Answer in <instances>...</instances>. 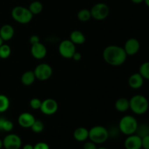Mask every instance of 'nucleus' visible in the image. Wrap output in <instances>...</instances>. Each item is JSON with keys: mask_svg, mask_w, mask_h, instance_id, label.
Instances as JSON below:
<instances>
[{"mask_svg": "<svg viewBox=\"0 0 149 149\" xmlns=\"http://www.w3.org/2000/svg\"><path fill=\"white\" fill-rule=\"evenodd\" d=\"M39 39H39V37L38 36H36V35H32V36L30 37L29 41H30L31 45H35V44L40 42V40H39Z\"/></svg>", "mask_w": 149, "mask_h": 149, "instance_id": "473e14b6", "label": "nucleus"}, {"mask_svg": "<svg viewBox=\"0 0 149 149\" xmlns=\"http://www.w3.org/2000/svg\"><path fill=\"white\" fill-rule=\"evenodd\" d=\"M15 33L14 28L10 24H4L0 28V37L4 42L12 39Z\"/></svg>", "mask_w": 149, "mask_h": 149, "instance_id": "dca6fc26", "label": "nucleus"}, {"mask_svg": "<svg viewBox=\"0 0 149 149\" xmlns=\"http://www.w3.org/2000/svg\"><path fill=\"white\" fill-rule=\"evenodd\" d=\"M36 119L31 113L24 112L19 115L17 122L19 125L23 128H31L33 122H35Z\"/></svg>", "mask_w": 149, "mask_h": 149, "instance_id": "4468645a", "label": "nucleus"}, {"mask_svg": "<svg viewBox=\"0 0 149 149\" xmlns=\"http://www.w3.org/2000/svg\"><path fill=\"white\" fill-rule=\"evenodd\" d=\"M126 149H141L142 148V138L138 135H128L125 141Z\"/></svg>", "mask_w": 149, "mask_h": 149, "instance_id": "f8f14e48", "label": "nucleus"}, {"mask_svg": "<svg viewBox=\"0 0 149 149\" xmlns=\"http://www.w3.org/2000/svg\"><path fill=\"white\" fill-rule=\"evenodd\" d=\"M138 123L134 116L127 115L120 119L119 123V128L121 132L126 135H133L138 130Z\"/></svg>", "mask_w": 149, "mask_h": 149, "instance_id": "7ed1b4c3", "label": "nucleus"}, {"mask_svg": "<svg viewBox=\"0 0 149 149\" xmlns=\"http://www.w3.org/2000/svg\"><path fill=\"white\" fill-rule=\"evenodd\" d=\"M109 137V132L103 126H95L89 130V139L95 144H101L106 142Z\"/></svg>", "mask_w": 149, "mask_h": 149, "instance_id": "39448f33", "label": "nucleus"}, {"mask_svg": "<svg viewBox=\"0 0 149 149\" xmlns=\"http://www.w3.org/2000/svg\"><path fill=\"white\" fill-rule=\"evenodd\" d=\"M139 73L144 79L149 80V61L143 63L139 68Z\"/></svg>", "mask_w": 149, "mask_h": 149, "instance_id": "393cba45", "label": "nucleus"}, {"mask_svg": "<svg viewBox=\"0 0 149 149\" xmlns=\"http://www.w3.org/2000/svg\"><path fill=\"white\" fill-rule=\"evenodd\" d=\"M3 147V142L1 139H0V149H1V148Z\"/></svg>", "mask_w": 149, "mask_h": 149, "instance_id": "4c0bfd02", "label": "nucleus"}, {"mask_svg": "<svg viewBox=\"0 0 149 149\" xmlns=\"http://www.w3.org/2000/svg\"><path fill=\"white\" fill-rule=\"evenodd\" d=\"M41 105H42V100H39V98H32L30 101V106L31 109L34 110H38L40 109Z\"/></svg>", "mask_w": 149, "mask_h": 149, "instance_id": "c85d7f7f", "label": "nucleus"}, {"mask_svg": "<svg viewBox=\"0 0 149 149\" xmlns=\"http://www.w3.org/2000/svg\"><path fill=\"white\" fill-rule=\"evenodd\" d=\"M124 49L127 55H134L138 53L141 48L140 42L135 38H130L126 41Z\"/></svg>", "mask_w": 149, "mask_h": 149, "instance_id": "9b49d317", "label": "nucleus"}, {"mask_svg": "<svg viewBox=\"0 0 149 149\" xmlns=\"http://www.w3.org/2000/svg\"><path fill=\"white\" fill-rule=\"evenodd\" d=\"M70 40L74 45H82L85 42L86 37L84 33L79 30L73 31L70 34Z\"/></svg>", "mask_w": 149, "mask_h": 149, "instance_id": "a211bd4d", "label": "nucleus"}, {"mask_svg": "<svg viewBox=\"0 0 149 149\" xmlns=\"http://www.w3.org/2000/svg\"><path fill=\"white\" fill-rule=\"evenodd\" d=\"M141 138H142V148L149 149V135H146Z\"/></svg>", "mask_w": 149, "mask_h": 149, "instance_id": "c756f323", "label": "nucleus"}, {"mask_svg": "<svg viewBox=\"0 0 149 149\" xmlns=\"http://www.w3.org/2000/svg\"><path fill=\"white\" fill-rule=\"evenodd\" d=\"M47 51L46 47L41 42L31 45V53L35 59H43L47 55Z\"/></svg>", "mask_w": 149, "mask_h": 149, "instance_id": "ddd939ff", "label": "nucleus"}, {"mask_svg": "<svg viewBox=\"0 0 149 149\" xmlns=\"http://www.w3.org/2000/svg\"><path fill=\"white\" fill-rule=\"evenodd\" d=\"M58 109V103L55 100L52 98H47L44 101H42L40 110L44 114L52 115L57 112Z\"/></svg>", "mask_w": 149, "mask_h": 149, "instance_id": "9d476101", "label": "nucleus"}, {"mask_svg": "<svg viewBox=\"0 0 149 149\" xmlns=\"http://www.w3.org/2000/svg\"><path fill=\"white\" fill-rule=\"evenodd\" d=\"M143 83L144 79L143 78V77L139 73L132 74L128 79L129 86L134 90H138V89L142 87V86L143 85Z\"/></svg>", "mask_w": 149, "mask_h": 149, "instance_id": "2eb2a0df", "label": "nucleus"}, {"mask_svg": "<svg viewBox=\"0 0 149 149\" xmlns=\"http://www.w3.org/2000/svg\"><path fill=\"white\" fill-rule=\"evenodd\" d=\"M92 17L90 10L88 9H81L77 13V18L81 22H87Z\"/></svg>", "mask_w": 149, "mask_h": 149, "instance_id": "5701e85b", "label": "nucleus"}, {"mask_svg": "<svg viewBox=\"0 0 149 149\" xmlns=\"http://www.w3.org/2000/svg\"><path fill=\"white\" fill-rule=\"evenodd\" d=\"M52 68L47 63H40L35 68L33 73L36 79L40 81H46L52 75Z\"/></svg>", "mask_w": 149, "mask_h": 149, "instance_id": "6e6552de", "label": "nucleus"}, {"mask_svg": "<svg viewBox=\"0 0 149 149\" xmlns=\"http://www.w3.org/2000/svg\"><path fill=\"white\" fill-rule=\"evenodd\" d=\"M148 99L142 95H135L130 100V109L135 114H144L148 111Z\"/></svg>", "mask_w": 149, "mask_h": 149, "instance_id": "f03ea898", "label": "nucleus"}, {"mask_svg": "<svg viewBox=\"0 0 149 149\" xmlns=\"http://www.w3.org/2000/svg\"><path fill=\"white\" fill-rule=\"evenodd\" d=\"M58 51L63 58L71 59L76 52V46L70 39H65L59 45Z\"/></svg>", "mask_w": 149, "mask_h": 149, "instance_id": "0eeeda50", "label": "nucleus"}, {"mask_svg": "<svg viewBox=\"0 0 149 149\" xmlns=\"http://www.w3.org/2000/svg\"><path fill=\"white\" fill-rule=\"evenodd\" d=\"M23 149H33V146H32L31 144H26L23 147Z\"/></svg>", "mask_w": 149, "mask_h": 149, "instance_id": "f704fd0d", "label": "nucleus"}, {"mask_svg": "<svg viewBox=\"0 0 149 149\" xmlns=\"http://www.w3.org/2000/svg\"><path fill=\"white\" fill-rule=\"evenodd\" d=\"M136 132H138L137 135H139L141 138H143L146 135H149V127L147 125H142V126L138 125Z\"/></svg>", "mask_w": 149, "mask_h": 149, "instance_id": "cd10ccee", "label": "nucleus"}, {"mask_svg": "<svg viewBox=\"0 0 149 149\" xmlns=\"http://www.w3.org/2000/svg\"><path fill=\"white\" fill-rule=\"evenodd\" d=\"M14 125L12 121L5 118H0V131H4V132H10L13 130Z\"/></svg>", "mask_w": 149, "mask_h": 149, "instance_id": "412c9836", "label": "nucleus"}, {"mask_svg": "<svg viewBox=\"0 0 149 149\" xmlns=\"http://www.w3.org/2000/svg\"><path fill=\"white\" fill-rule=\"evenodd\" d=\"M74 138L79 142L85 141L89 138V130L83 127L77 128L74 132Z\"/></svg>", "mask_w": 149, "mask_h": 149, "instance_id": "f3484780", "label": "nucleus"}, {"mask_svg": "<svg viewBox=\"0 0 149 149\" xmlns=\"http://www.w3.org/2000/svg\"><path fill=\"white\" fill-rule=\"evenodd\" d=\"M29 9L33 15H38L42 13L43 10V5L39 1H33L30 4Z\"/></svg>", "mask_w": 149, "mask_h": 149, "instance_id": "4be33fe9", "label": "nucleus"}, {"mask_svg": "<svg viewBox=\"0 0 149 149\" xmlns=\"http://www.w3.org/2000/svg\"><path fill=\"white\" fill-rule=\"evenodd\" d=\"M36 80V77L32 71H27L22 74L21 82L25 86H30Z\"/></svg>", "mask_w": 149, "mask_h": 149, "instance_id": "aec40b11", "label": "nucleus"}, {"mask_svg": "<svg viewBox=\"0 0 149 149\" xmlns=\"http://www.w3.org/2000/svg\"><path fill=\"white\" fill-rule=\"evenodd\" d=\"M143 2H145L146 5L148 7H149V0H144Z\"/></svg>", "mask_w": 149, "mask_h": 149, "instance_id": "e433bc0d", "label": "nucleus"}, {"mask_svg": "<svg viewBox=\"0 0 149 149\" xmlns=\"http://www.w3.org/2000/svg\"><path fill=\"white\" fill-rule=\"evenodd\" d=\"M4 149H5V148H4Z\"/></svg>", "mask_w": 149, "mask_h": 149, "instance_id": "a19ab883", "label": "nucleus"}, {"mask_svg": "<svg viewBox=\"0 0 149 149\" xmlns=\"http://www.w3.org/2000/svg\"><path fill=\"white\" fill-rule=\"evenodd\" d=\"M11 54V48L8 45L3 43L0 46V58L7 59Z\"/></svg>", "mask_w": 149, "mask_h": 149, "instance_id": "a878e982", "label": "nucleus"}, {"mask_svg": "<svg viewBox=\"0 0 149 149\" xmlns=\"http://www.w3.org/2000/svg\"><path fill=\"white\" fill-rule=\"evenodd\" d=\"M3 42H4V41H3L2 39H1V38L0 37V46H1V45H2V44H3Z\"/></svg>", "mask_w": 149, "mask_h": 149, "instance_id": "58836bf2", "label": "nucleus"}, {"mask_svg": "<svg viewBox=\"0 0 149 149\" xmlns=\"http://www.w3.org/2000/svg\"><path fill=\"white\" fill-rule=\"evenodd\" d=\"M81 53L76 51L75 53H74V55H73L72 59H74L75 61H80V60H81Z\"/></svg>", "mask_w": 149, "mask_h": 149, "instance_id": "72a5a7b5", "label": "nucleus"}, {"mask_svg": "<svg viewBox=\"0 0 149 149\" xmlns=\"http://www.w3.org/2000/svg\"><path fill=\"white\" fill-rule=\"evenodd\" d=\"M33 149H49V146L46 143L39 142L33 146Z\"/></svg>", "mask_w": 149, "mask_h": 149, "instance_id": "7c9ffc66", "label": "nucleus"}, {"mask_svg": "<svg viewBox=\"0 0 149 149\" xmlns=\"http://www.w3.org/2000/svg\"><path fill=\"white\" fill-rule=\"evenodd\" d=\"M92 17L97 20L106 19L110 13L109 6L105 3H97L90 10Z\"/></svg>", "mask_w": 149, "mask_h": 149, "instance_id": "423d86ee", "label": "nucleus"}, {"mask_svg": "<svg viewBox=\"0 0 149 149\" xmlns=\"http://www.w3.org/2000/svg\"><path fill=\"white\" fill-rule=\"evenodd\" d=\"M97 149H108V148H104V147H100V148H97Z\"/></svg>", "mask_w": 149, "mask_h": 149, "instance_id": "ea45409f", "label": "nucleus"}, {"mask_svg": "<svg viewBox=\"0 0 149 149\" xmlns=\"http://www.w3.org/2000/svg\"><path fill=\"white\" fill-rule=\"evenodd\" d=\"M10 100L4 95H0V113H4L10 107Z\"/></svg>", "mask_w": 149, "mask_h": 149, "instance_id": "b1692460", "label": "nucleus"}, {"mask_svg": "<svg viewBox=\"0 0 149 149\" xmlns=\"http://www.w3.org/2000/svg\"><path fill=\"white\" fill-rule=\"evenodd\" d=\"M5 149H20L22 146L21 138L16 134H9L2 140Z\"/></svg>", "mask_w": 149, "mask_h": 149, "instance_id": "1a4fd4ad", "label": "nucleus"}, {"mask_svg": "<svg viewBox=\"0 0 149 149\" xmlns=\"http://www.w3.org/2000/svg\"><path fill=\"white\" fill-rule=\"evenodd\" d=\"M131 1H132V3H134V4H141V3H143L144 1V0H131Z\"/></svg>", "mask_w": 149, "mask_h": 149, "instance_id": "c9c22d12", "label": "nucleus"}, {"mask_svg": "<svg viewBox=\"0 0 149 149\" xmlns=\"http://www.w3.org/2000/svg\"><path fill=\"white\" fill-rule=\"evenodd\" d=\"M44 128H45L44 123L41 120H38V119H36L32 126L31 127V130L35 133H40L44 130Z\"/></svg>", "mask_w": 149, "mask_h": 149, "instance_id": "bb28decb", "label": "nucleus"}, {"mask_svg": "<svg viewBox=\"0 0 149 149\" xmlns=\"http://www.w3.org/2000/svg\"><path fill=\"white\" fill-rule=\"evenodd\" d=\"M13 18L20 24H27L33 18V15L29 8L22 6H16L11 12Z\"/></svg>", "mask_w": 149, "mask_h": 149, "instance_id": "20e7f679", "label": "nucleus"}, {"mask_svg": "<svg viewBox=\"0 0 149 149\" xmlns=\"http://www.w3.org/2000/svg\"><path fill=\"white\" fill-rule=\"evenodd\" d=\"M115 108L119 112H126L130 109V100L126 97H119L115 103Z\"/></svg>", "mask_w": 149, "mask_h": 149, "instance_id": "6ab92c4d", "label": "nucleus"}, {"mask_svg": "<svg viewBox=\"0 0 149 149\" xmlns=\"http://www.w3.org/2000/svg\"><path fill=\"white\" fill-rule=\"evenodd\" d=\"M84 149H97V146L95 143L92 142L91 141H88V142H86L84 144V146H83Z\"/></svg>", "mask_w": 149, "mask_h": 149, "instance_id": "2f4dec72", "label": "nucleus"}, {"mask_svg": "<svg viewBox=\"0 0 149 149\" xmlns=\"http://www.w3.org/2000/svg\"><path fill=\"white\" fill-rule=\"evenodd\" d=\"M104 61L112 66H119L126 61L127 55L122 47L118 45H109L103 52Z\"/></svg>", "mask_w": 149, "mask_h": 149, "instance_id": "f257e3e1", "label": "nucleus"}]
</instances>
